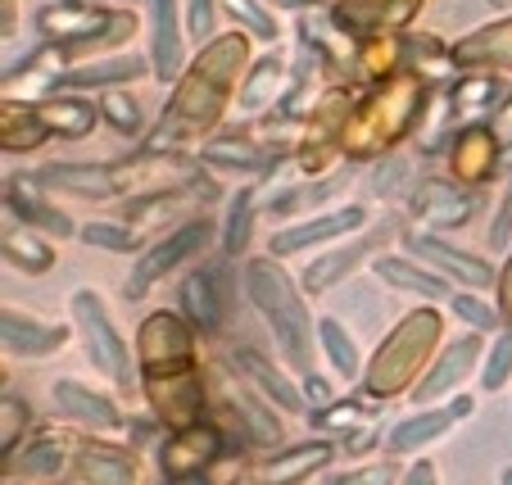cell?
Masks as SVG:
<instances>
[{"label":"cell","instance_id":"cell-9","mask_svg":"<svg viewBox=\"0 0 512 485\" xmlns=\"http://www.w3.org/2000/svg\"><path fill=\"white\" fill-rule=\"evenodd\" d=\"M41 32L64 41V46H78V41L109 37V32H132V19L109 10H82V5H55L41 14Z\"/></svg>","mask_w":512,"mask_h":485},{"label":"cell","instance_id":"cell-57","mask_svg":"<svg viewBox=\"0 0 512 485\" xmlns=\"http://www.w3.org/2000/svg\"><path fill=\"white\" fill-rule=\"evenodd\" d=\"M499 485H512V467H503L499 472Z\"/></svg>","mask_w":512,"mask_h":485},{"label":"cell","instance_id":"cell-21","mask_svg":"<svg viewBox=\"0 0 512 485\" xmlns=\"http://www.w3.org/2000/svg\"><path fill=\"white\" fill-rule=\"evenodd\" d=\"M390 236V227H381V232H372V236H363V241H354V245H345V250H331V254H322V259H313L309 263V272H304V291L309 295H322L327 286H336L345 272H354L358 268V259H368L372 250H377L381 241Z\"/></svg>","mask_w":512,"mask_h":485},{"label":"cell","instance_id":"cell-30","mask_svg":"<svg viewBox=\"0 0 512 485\" xmlns=\"http://www.w3.org/2000/svg\"><path fill=\"white\" fill-rule=\"evenodd\" d=\"M96 114L100 109H91L87 100H73V96H55L41 109V118H46V127L55 136H87L96 127Z\"/></svg>","mask_w":512,"mask_h":485},{"label":"cell","instance_id":"cell-39","mask_svg":"<svg viewBox=\"0 0 512 485\" xmlns=\"http://www.w3.org/2000/svg\"><path fill=\"white\" fill-rule=\"evenodd\" d=\"M494 91H499L494 78H472V82H463V87H454V114H463V118L481 114V109L494 100Z\"/></svg>","mask_w":512,"mask_h":485},{"label":"cell","instance_id":"cell-41","mask_svg":"<svg viewBox=\"0 0 512 485\" xmlns=\"http://www.w3.org/2000/svg\"><path fill=\"white\" fill-rule=\"evenodd\" d=\"M245 241H250V191H241V200L232 204V214H227V232H223L227 254H241Z\"/></svg>","mask_w":512,"mask_h":485},{"label":"cell","instance_id":"cell-10","mask_svg":"<svg viewBox=\"0 0 512 485\" xmlns=\"http://www.w3.org/2000/svg\"><path fill=\"white\" fill-rule=\"evenodd\" d=\"M145 390H150V399H155V408L164 413L168 427H195L200 422V404H204V390H200V377H195V368L186 372H168V377H150L145 381Z\"/></svg>","mask_w":512,"mask_h":485},{"label":"cell","instance_id":"cell-46","mask_svg":"<svg viewBox=\"0 0 512 485\" xmlns=\"http://www.w3.org/2000/svg\"><path fill=\"white\" fill-rule=\"evenodd\" d=\"M23 422H28V408H23V399L5 395V427H0V449H5V454H14V440H19Z\"/></svg>","mask_w":512,"mask_h":485},{"label":"cell","instance_id":"cell-34","mask_svg":"<svg viewBox=\"0 0 512 485\" xmlns=\"http://www.w3.org/2000/svg\"><path fill=\"white\" fill-rule=\"evenodd\" d=\"M0 245H5V259H10L14 268H23V272H46L50 263H55V254H50V245H46V241H37V236H32V232H23V227H19V232H14V227H10V232H5V241H0Z\"/></svg>","mask_w":512,"mask_h":485},{"label":"cell","instance_id":"cell-7","mask_svg":"<svg viewBox=\"0 0 512 485\" xmlns=\"http://www.w3.org/2000/svg\"><path fill=\"white\" fill-rule=\"evenodd\" d=\"M209 236H213V223H204V218H191V223H182L168 241H159L155 250L145 254V259H136V268H132V277H127V300H141L145 291L155 282H164L168 272H177L191 254H200L204 245H209Z\"/></svg>","mask_w":512,"mask_h":485},{"label":"cell","instance_id":"cell-5","mask_svg":"<svg viewBox=\"0 0 512 485\" xmlns=\"http://www.w3.org/2000/svg\"><path fill=\"white\" fill-rule=\"evenodd\" d=\"M73 322L82 327L91 368H100L114 386H132V359H127V345L114 331V322H109V313H105V304H100L96 291L73 295Z\"/></svg>","mask_w":512,"mask_h":485},{"label":"cell","instance_id":"cell-22","mask_svg":"<svg viewBox=\"0 0 512 485\" xmlns=\"http://www.w3.org/2000/svg\"><path fill=\"white\" fill-rule=\"evenodd\" d=\"M454 64H463V68H512V19H503V23H494V28H481L467 41H458Z\"/></svg>","mask_w":512,"mask_h":485},{"label":"cell","instance_id":"cell-47","mask_svg":"<svg viewBox=\"0 0 512 485\" xmlns=\"http://www.w3.org/2000/svg\"><path fill=\"white\" fill-rule=\"evenodd\" d=\"M186 28L195 41L213 37V0H186Z\"/></svg>","mask_w":512,"mask_h":485},{"label":"cell","instance_id":"cell-54","mask_svg":"<svg viewBox=\"0 0 512 485\" xmlns=\"http://www.w3.org/2000/svg\"><path fill=\"white\" fill-rule=\"evenodd\" d=\"M499 132H503V136H512V100L503 105V114H499Z\"/></svg>","mask_w":512,"mask_h":485},{"label":"cell","instance_id":"cell-18","mask_svg":"<svg viewBox=\"0 0 512 485\" xmlns=\"http://www.w3.org/2000/svg\"><path fill=\"white\" fill-rule=\"evenodd\" d=\"M150 64L159 78H177L182 68V28H177V0H150Z\"/></svg>","mask_w":512,"mask_h":485},{"label":"cell","instance_id":"cell-42","mask_svg":"<svg viewBox=\"0 0 512 485\" xmlns=\"http://www.w3.org/2000/svg\"><path fill=\"white\" fill-rule=\"evenodd\" d=\"M78 236L87 245H100V250H123V254L136 245V236L127 232V227H118V223H87Z\"/></svg>","mask_w":512,"mask_h":485},{"label":"cell","instance_id":"cell-16","mask_svg":"<svg viewBox=\"0 0 512 485\" xmlns=\"http://www.w3.org/2000/svg\"><path fill=\"white\" fill-rule=\"evenodd\" d=\"M368 223V209H358V204H345L336 214H322L313 223H300L290 227V232H277L272 236V254H295L304 245H318V241H331V236H345V232H358V227Z\"/></svg>","mask_w":512,"mask_h":485},{"label":"cell","instance_id":"cell-37","mask_svg":"<svg viewBox=\"0 0 512 485\" xmlns=\"http://www.w3.org/2000/svg\"><path fill=\"white\" fill-rule=\"evenodd\" d=\"M227 399H232V413H241L250 436L259 440V445H277L281 431H277V422H272V413H263V408L254 404L250 395H241V390H227Z\"/></svg>","mask_w":512,"mask_h":485},{"label":"cell","instance_id":"cell-52","mask_svg":"<svg viewBox=\"0 0 512 485\" xmlns=\"http://www.w3.org/2000/svg\"><path fill=\"white\" fill-rule=\"evenodd\" d=\"M304 395H309L318 408H322V404H331V386H327L322 377H313V372H309V381H304Z\"/></svg>","mask_w":512,"mask_h":485},{"label":"cell","instance_id":"cell-2","mask_svg":"<svg viewBox=\"0 0 512 485\" xmlns=\"http://www.w3.org/2000/svg\"><path fill=\"white\" fill-rule=\"evenodd\" d=\"M245 286H250V300L259 304V313L268 318L272 336H277L281 354H286L290 368L309 372L313 363V331H309V309H304V295L290 286V277L268 259H254L245 268Z\"/></svg>","mask_w":512,"mask_h":485},{"label":"cell","instance_id":"cell-31","mask_svg":"<svg viewBox=\"0 0 512 485\" xmlns=\"http://www.w3.org/2000/svg\"><path fill=\"white\" fill-rule=\"evenodd\" d=\"M327 458H331V445H295V449H286L281 458H272L263 476H268L272 485H290V481H300V476L318 472Z\"/></svg>","mask_w":512,"mask_h":485},{"label":"cell","instance_id":"cell-50","mask_svg":"<svg viewBox=\"0 0 512 485\" xmlns=\"http://www.w3.org/2000/svg\"><path fill=\"white\" fill-rule=\"evenodd\" d=\"M331 485H390V467H368V472H354L349 481H331Z\"/></svg>","mask_w":512,"mask_h":485},{"label":"cell","instance_id":"cell-51","mask_svg":"<svg viewBox=\"0 0 512 485\" xmlns=\"http://www.w3.org/2000/svg\"><path fill=\"white\" fill-rule=\"evenodd\" d=\"M404 485H435V463H426V458H417V463L404 472Z\"/></svg>","mask_w":512,"mask_h":485},{"label":"cell","instance_id":"cell-44","mask_svg":"<svg viewBox=\"0 0 512 485\" xmlns=\"http://www.w3.org/2000/svg\"><path fill=\"white\" fill-rule=\"evenodd\" d=\"M449 304H454L458 318H467L476 331H494V327H499V313H494L485 300H476V295H449Z\"/></svg>","mask_w":512,"mask_h":485},{"label":"cell","instance_id":"cell-40","mask_svg":"<svg viewBox=\"0 0 512 485\" xmlns=\"http://www.w3.org/2000/svg\"><path fill=\"white\" fill-rule=\"evenodd\" d=\"M100 114H105L118 132H141V105H136L132 96H123V91H109V96L100 100Z\"/></svg>","mask_w":512,"mask_h":485},{"label":"cell","instance_id":"cell-23","mask_svg":"<svg viewBox=\"0 0 512 485\" xmlns=\"http://www.w3.org/2000/svg\"><path fill=\"white\" fill-rule=\"evenodd\" d=\"M413 250L422 254L426 263H435L440 272H449V277H458V282H467V286H485V282H490V263L476 259V254H467V250H454L449 241H435V236H413Z\"/></svg>","mask_w":512,"mask_h":485},{"label":"cell","instance_id":"cell-6","mask_svg":"<svg viewBox=\"0 0 512 485\" xmlns=\"http://www.w3.org/2000/svg\"><path fill=\"white\" fill-rule=\"evenodd\" d=\"M141 368L150 377L195 368V331L177 313H150L141 322Z\"/></svg>","mask_w":512,"mask_h":485},{"label":"cell","instance_id":"cell-28","mask_svg":"<svg viewBox=\"0 0 512 485\" xmlns=\"http://www.w3.org/2000/svg\"><path fill=\"white\" fill-rule=\"evenodd\" d=\"M377 268V277L381 282H390L395 291H417V295H454L445 286V277H435V272H426V268H417L413 259H395V254H386V259H377L372 263Z\"/></svg>","mask_w":512,"mask_h":485},{"label":"cell","instance_id":"cell-38","mask_svg":"<svg viewBox=\"0 0 512 485\" xmlns=\"http://www.w3.org/2000/svg\"><path fill=\"white\" fill-rule=\"evenodd\" d=\"M512 377V331H503L499 340H494V350H490V363L481 368V386L485 390H503Z\"/></svg>","mask_w":512,"mask_h":485},{"label":"cell","instance_id":"cell-3","mask_svg":"<svg viewBox=\"0 0 512 485\" xmlns=\"http://www.w3.org/2000/svg\"><path fill=\"white\" fill-rule=\"evenodd\" d=\"M417 105H422V82L413 73H390L386 87L340 127V146L349 155H381L408 136V127L417 123Z\"/></svg>","mask_w":512,"mask_h":485},{"label":"cell","instance_id":"cell-53","mask_svg":"<svg viewBox=\"0 0 512 485\" xmlns=\"http://www.w3.org/2000/svg\"><path fill=\"white\" fill-rule=\"evenodd\" d=\"M499 304H503V318H508L512 327V263L503 268V282H499Z\"/></svg>","mask_w":512,"mask_h":485},{"label":"cell","instance_id":"cell-1","mask_svg":"<svg viewBox=\"0 0 512 485\" xmlns=\"http://www.w3.org/2000/svg\"><path fill=\"white\" fill-rule=\"evenodd\" d=\"M245 55H250V41H245L241 32L213 41V46L191 64V73L182 78L173 105L164 109V123H159V132L150 136L145 150H164V146H173V141H182V136L209 132V127L218 123V114H223L227 96H232Z\"/></svg>","mask_w":512,"mask_h":485},{"label":"cell","instance_id":"cell-45","mask_svg":"<svg viewBox=\"0 0 512 485\" xmlns=\"http://www.w3.org/2000/svg\"><path fill=\"white\" fill-rule=\"evenodd\" d=\"M227 10H232V19H241L250 32H259V37H272V19L259 10V0H223Z\"/></svg>","mask_w":512,"mask_h":485},{"label":"cell","instance_id":"cell-43","mask_svg":"<svg viewBox=\"0 0 512 485\" xmlns=\"http://www.w3.org/2000/svg\"><path fill=\"white\" fill-rule=\"evenodd\" d=\"M204 159H213V164H232V168H263V155L250 150L245 141H218V146L204 150Z\"/></svg>","mask_w":512,"mask_h":485},{"label":"cell","instance_id":"cell-26","mask_svg":"<svg viewBox=\"0 0 512 485\" xmlns=\"http://www.w3.org/2000/svg\"><path fill=\"white\" fill-rule=\"evenodd\" d=\"M145 64L136 55H118V59H100V64H82V68H68L64 78L50 82V91H82V87H114V82H132L141 78Z\"/></svg>","mask_w":512,"mask_h":485},{"label":"cell","instance_id":"cell-29","mask_svg":"<svg viewBox=\"0 0 512 485\" xmlns=\"http://www.w3.org/2000/svg\"><path fill=\"white\" fill-rule=\"evenodd\" d=\"M50 136L46 118H41V109H23V105H5V114H0V141H5V150H37L41 141Z\"/></svg>","mask_w":512,"mask_h":485},{"label":"cell","instance_id":"cell-56","mask_svg":"<svg viewBox=\"0 0 512 485\" xmlns=\"http://www.w3.org/2000/svg\"><path fill=\"white\" fill-rule=\"evenodd\" d=\"M168 485H204V476H173Z\"/></svg>","mask_w":512,"mask_h":485},{"label":"cell","instance_id":"cell-55","mask_svg":"<svg viewBox=\"0 0 512 485\" xmlns=\"http://www.w3.org/2000/svg\"><path fill=\"white\" fill-rule=\"evenodd\" d=\"M272 5H286V10H304V5H318V0H272Z\"/></svg>","mask_w":512,"mask_h":485},{"label":"cell","instance_id":"cell-19","mask_svg":"<svg viewBox=\"0 0 512 485\" xmlns=\"http://www.w3.org/2000/svg\"><path fill=\"white\" fill-rule=\"evenodd\" d=\"M494 150H499V132H490V127H463L454 141V155H449L454 177L463 186L485 182V177L494 173V159H499Z\"/></svg>","mask_w":512,"mask_h":485},{"label":"cell","instance_id":"cell-27","mask_svg":"<svg viewBox=\"0 0 512 485\" xmlns=\"http://www.w3.org/2000/svg\"><path fill=\"white\" fill-rule=\"evenodd\" d=\"M5 204H10V214H19V223H32V227H41V232H55V236L73 232V223H68L59 209H50V204L41 200V195L32 191L28 182H10V186H5Z\"/></svg>","mask_w":512,"mask_h":485},{"label":"cell","instance_id":"cell-11","mask_svg":"<svg viewBox=\"0 0 512 485\" xmlns=\"http://www.w3.org/2000/svg\"><path fill=\"white\" fill-rule=\"evenodd\" d=\"M417 10H422V0H345L336 10V23L354 37H377V32L404 28Z\"/></svg>","mask_w":512,"mask_h":485},{"label":"cell","instance_id":"cell-36","mask_svg":"<svg viewBox=\"0 0 512 485\" xmlns=\"http://www.w3.org/2000/svg\"><path fill=\"white\" fill-rule=\"evenodd\" d=\"M59 463H64V436H41L32 440V449L19 454V467L28 476H55Z\"/></svg>","mask_w":512,"mask_h":485},{"label":"cell","instance_id":"cell-35","mask_svg":"<svg viewBox=\"0 0 512 485\" xmlns=\"http://www.w3.org/2000/svg\"><path fill=\"white\" fill-rule=\"evenodd\" d=\"M318 336H322V350H327L331 368H340L345 377H354V372H358V350H354V340L345 336V327H340L336 318H322L318 322Z\"/></svg>","mask_w":512,"mask_h":485},{"label":"cell","instance_id":"cell-33","mask_svg":"<svg viewBox=\"0 0 512 485\" xmlns=\"http://www.w3.org/2000/svg\"><path fill=\"white\" fill-rule=\"evenodd\" d=\"M281 87H286V73H281L277 59H259L250 73V82L241 87V109L245 114H259V109H268L272 100L281 96Z\"/></svg>","mask_w":512,"mask_h":485},{"label":"cell","instance_id":"cell-49","mask_svg":"<svg viewBox=\"0 0 512 485\" xmlns=\"http://www.w3.org/2000/svg\"><path fill=\"white\" fill-rule=\"evenodd\" d=\"M404 173H408L404 159H386V164L377 168V177H372V191H377V195H390V191H395V182H399Z\"/></svg>","mask_w":512,"mask_h":485},{"label":"cell","instance_id":"cell-4","mask_svg":"<svg viewBox=\"0 0 512 485\" xmlns=\"http://www.w3.org/2000/svg\"><path fill=\"white\" fill-rule=\"evenodd\" d=\"M440 313L435 309H417L381 340V350L372 354V368H368V390L377 399H390L417 377V368L426 363V354L435 350L440 340Z\"/></svg>","mask_w":512,"mask_h":485},{"label":"cell","instance_id":"cell-12","mask_svg":"<svg viewBox=\"0 0 512 485\" xmlns=\"http://www.w3.org/2000/svg\"><path fill=\"white\" fill-rule=\"evenodd\" d=\"M218 449H223V440H218V431L213 427H182L173 440H164V454H159V463H164L168 481L173 476H200L204 467L218 458Z\"/></svg>","mask_w":512,"mask_h":485},{"label":"cell","instance_id":"cell-17","mask_svg":"<svg viewBox=\"0 0 512 485\" xmlns=\"http://www.w3.org/2000/svg\"><path fill=\"white\" fill-rule=\"evenodd\" d=\"M55 404L64 408L68 418H78L91 431H114L123 427V413L114 408V399H105L100 390L82 386V381H55Z\"/></svg>","mask_w":512,"mask_h":485},{"label":"cell","instance_id":"cell-8","mask_svg":"<svg viewBox=\"0 0 512 485\" xmlns=\"http://www.w3.org/2000/svg\"><path fill=\"white\" fill-rule=\"evenodd\" d=\"M68 472H73V485H141L136 458H127L123 449L96 445V440H82L68 454Z\"/></svg>","mask_w":512,"mask_h":485},{"label":"cell","instance_id":"cell-15","mask_svg":"<svg viewBox=\"0 0 512 485\" xmlns=\"http://www.w3.org/2000/svg\"><path fill=\"white\" fill-rule=\"evenodd\" d=\"M0 340H5V350L19 354V359H46V354L64 350L68 331L64 327H50V322H37L28 318V313H14L5 309V318H0Z\"/></svg>","mask_w":512,"mask_h":485},{"label":"cell","instance_id":"cell-14","mask_svg":"<svg viewBox=\"0 0 512 485\" xmlns=\"http://www.w3.org/2000/svg\"><path fill=\"white\" fill-rule=\"evenodd\" d=\"M467 413H472V399H454V408H426V413H413V418H404L395 431H390V449H395V454H417L422 445L445 436L454 422H463Z\"/></svg>","mask_w":512,"mask_h":485},{"label":"cell","instance_id":"cell-48","mask_svg":"<svg viewBox=\"0 0 512 485\" xmlns=\"http://www.w3.org/2000/svg\"><path fill=\"white\" fill-rule=\"evenodd\" d=\"M508 245H512V191H508V200H503L499 218H494V227H490V250H508Z\"/></svg>","mask_w":512,"mask_h":485},{"label":"cell","instance_id":"cell-25","mask_svg":"<svg viewBox=\"0 0 512 485\" xmlns=\"http://www.w3.org/2000/svg\"><path fill=\"white\" fill-rule=\"evenodd\" d=\"M476 359H481V340L476 336H463V340H454V345H449L445 350V359L435 363V372L431 377L422 381V386H417V399H435V395H445V390H454L458 381L467 377V372L476 368Z\"/></svg>","mask_w":512,"mask_h":485},{"label":"cell","instance_id":"cell-24","mask_svg":"<svg viewBox=\"0 0 512 485\" xmlns=\"http://www.w3.org/2000/svg\"><path fill=\"white\" fill-rule=\"evenodd\" d=\"M413 214L431 227H463L472 214V200L445 182H422V191L413 195Z\"/></svg>","mask_w":512,"mask_h":485},{"label":"cell","instance_id":"cell-20","mask_svg":"<svg viewBox=\"0 0 512 485\" xmlns=\"http://www.w3.org/2000/svg\"><path fill=\"white\" fill-rule=\"evenodd\" d=\"M186 313H191V322L200 331H218L227 318V304H232V295L223 291V263L218 268H204L195 272L191 282H186Z\"/></svg>","mask_w":512,"mask_h":485},{"label":"cell","instance_id":"cell-13","mask_svg":"<svg viewBox=\"0 0 512 485\" xmlns=\"http://www.w3.org/2000/svg\"><path fill=\"white\" fill-rule=\"evenodd\" d=\"M41 186H55V191H73V195H91V200H105V195L123 191V173L118 164H50L37 173Z\"/></svg>","mask_w":512,"mask_h":485},{"label":"cell","instance_id":"cell-32","mask_svg":"<svg viewBox=\"0 0 512 485\" xmlns=\"http://www.w3.org/2000/svg\"><path fill=\"white\" fill-rule=\"evenodd\" d=\"M241 368H245V377H250L254 386H259L263 395L272 399V404H281V408H286V413H300V408H304V404H300V390L290 386V381L281 377V372H272L268 363L259 359V354L241 350Z\"/></svg>","mask_w":512,"mask_h":485}]
</instances>
